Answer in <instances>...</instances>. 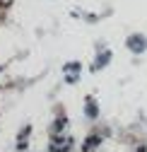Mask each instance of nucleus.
I'll return each mask as SVG.
<instances>
[{"instance_id": "obj_1", "label": "nucleus", "mask_w": 147, "mask_h": 152, "mask_svg": "<svg viewBox=\"0 0 147 152\" xmlns=\"http://www.w3.org/2000/svg\"><path fill=\"white\" fill-rule=\"evenodd\" d=\"M128 46H130L133 51H142V48H145V39H142V36H133Z\"/></svg>"}]
</instances>
